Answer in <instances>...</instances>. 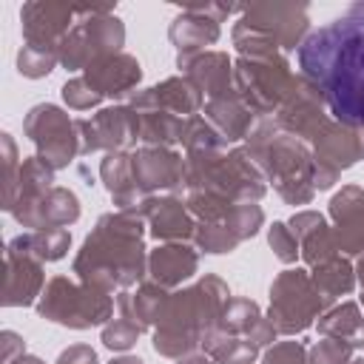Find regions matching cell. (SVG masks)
<instances>
[{
	"label": "cell",
	"mask_w": 364,
	"mask_h": 364,
	"mask_svg": "<svg viewBox=\"0 0 364 364\" xmlns=\"http://www.w3.org/2000/svg\"><path fill=\"white\" fill-rule=\"evenodd\" d=\"M304 74L321 85L333 114L344 122H364V9L316 28L299 51Z\"/></svg>",
	"instance_id": "1"
}]
</instances>
